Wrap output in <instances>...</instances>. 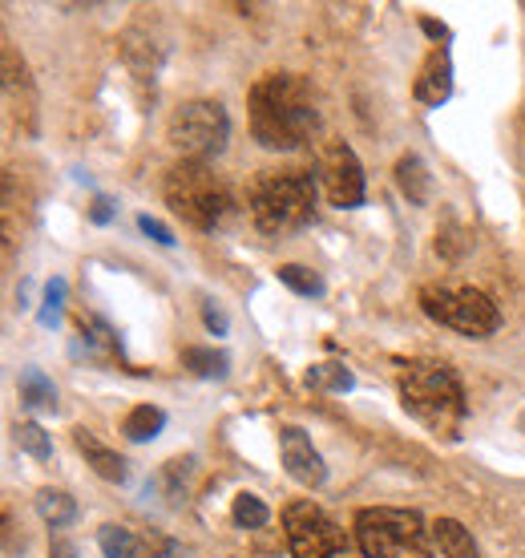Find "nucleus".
Wrapping results in <instances>:
<instances>
[{
	"instance_id": "2f4dec72",
	"label": "nucleus",
	"mask_w": 525,
	"mask_h": 558,
	"mask_svg": "<svg viewBox=\"0 0 525 558\" xmlns=\"http://www.w3.org/2000/svg\"><path fill=\"white\" fill-rule=\"evenodd\" d=\"M49 558H77V546H73L70 538H53V546H49Z\"/></svg>"
},
{
	"instance_id": "b1692460",
	"label": "nucleus",
	"mask_w": 525,
	"mask_h": 558,
	"mask_svg": "<svg viewBox=\"0 0 525 558\" xmlns=\"http://www.w3.org/2000/svg\"><path fill=\"white\" fill-rule=\"evenodd\" d=\"M65 292H70V283H65L61 276H53L49 283H45L41 312H37L41 328H57V324H61V312H65Z\"/></svg>"
},
{
	"instance_id": "aec40b11",
	"label": "nucleus",
	"mask_w": 525,
	"mask_h": 558,
	"mask_svg": "<svg viewBox=\"0 0 525 558\" xmlns=\"http://www.w3.org/2000/svg\"><path fill=\"white\" fill-rule=\"evenodd\" d=\"M97 546H101V555L106 558L142 555V543L134 538V531H125V526H101V531H97Z\"/></svg>"
},
{
	"instance_id": "39448f33",
	"label": "nucleus",
	"mask_w": 525,
	"mask_h": 558,
	"mask_svg": "<svg viewBox=\"0 0 525 558\" xmlns=\"http://www.w3.org/2000/svg\"><path fill=\"white\" fill-rule=\"evenodd\" d=\"M167 203L174 207L182 223L198 227V231H215L222 219L231 215V191L215 179V170L203 162H182L167 174Z\"/></svg>"
},
{
	"instance_id": "dca6fc26",
	"label": "nucleus",
	"mask_w": 525,
	"mask_h": 558,
	"mask_svg": "<svg viewBox=\"0 0 525 558\" xmlns=\"http://www.w3.org/2000/svg\"><path fill=\"white\" fill-rule=\"evenodd\" d=\"M162 429H167V413L158 405H134L122 421V433L130 441H138V446L142 441H154Z\"/></svg>"
},
{
	"instance_id": "a211bd4d",
	"label": "nucleus",
	"mask_w": 525,
	"mask_h": 558,
	"mask_svg": "<svg viewBox=\"0 0 525 558\" xmlns=\"http://www.w3.org/2000/svg\"><path fill=\"white\" fill-rule=\"evenodd\" d=\"M37 514H41L53 531H61V526H70L73 518H77V502H73L65 489H41V494H37Z\"/></svg>"
},
{
	"instance_id": "423d86ee",
	"label": "nucleus",
	"mask_w": 525,
	"mask_h": 558,
	"mask_svg": "<svg viewBox=\"0 0 525 558\" xmlns=\"http://www.w3.org/2000/svg\"><path fill=\"white\" fill-rule=\"evenodd\" d=\"M170 146L182 154V162H203L219 158L231 142V118L219 101H182L167 122Z\"/></svg>"
},
{
	"instance_id": "20e7f679",
	"label": "nucleus",
	"mask_w": 525,
	"mask_h": 558,
	"mask_svg": "<svg viewBox=\"0 0 525 558\" xmlns=\"http://www.w3.org/2000/svg\"><path fill=\"white\" fill-rule=\"evenodd\" d=\"M356 546L368 558H432V534L416 510L368 506L356 514Z\"/></svg>"
},
{
	"instance_id": "a878e982",
	"label": "nucleus",
	"mask_w": 525,
	"mask_h": 558,
	"mask_svg": "<svg viewBox=\"0 0 525 558\" xmlns=\"http://www.w3.org/2000/svg\"><path fill=\"white\" fill-rule=\"evenodd\" d=\"M142 555L146 558H182V546L174 543V538H167V534L150 531L146 538H142Z\"/></svg>"
},
{
	"instance_id": "7ed1b4c3",
	"label": "nucleus",
	"mask_w": 525,
	"mask_h": 558,
	"mask_svg": "<svg viewBox=\"0 0 525 558\" xmlns=\"http://www.w3.org/2000/svg\"><path fill=\"white\" fill-rule=\"evenodd\" d=\"M319 182L312 170H259L247 191L251 219L267 235L300 231L316 215Z\"/></svg>"
},
{
	"instance_id": "6e6552de",
	"label": "nucleus",
	"mask_w": 525,
	"mask_h": 558,
	"mask_svg": "<svg viewBox=\"0 0 525 558\" xmlns=\"http://www.w3.org/2000/svg\"><path fill=\"white\" fill-rule=\"evenodd\" d=\"M283 531L291 558H347V534L316 502H291L283 510Z\"/></svg>"
},
{
	"instance_id": "7c9ffc66",
	"label": "nucleus",
	"mask_w": 525,
	"mask_h": 558,
	"mask_svg": "<svg viewBox=\"0 0 525 558\" xmlns=\"http://www.w3.org/2000/svg\"><path fill=\"white\" fill-rule=\"evenodd\" d=\"M420 28L429 33L432 41H449V37H453V33H449V25H441V21H432V16H425V21H420Z\"/></svg>"
},
{
	"instance_id": "4be33fe9",
	"label": "nucleus",
	"mask_w": 525,
	"mask_h": 558,
	"mask_svg": "<svg viewBox=\"0 0 525 558\" xmlns=\"http://www.w3.org/2000/svg\"><path fill=\"white\" fill-rule=\"evenodd\" d=\"M279 283H288L295 295H307V300H316V295H323V279L312 271V267L304 264H283L279 267Z\"/></svg>"
},
{
	"instance_id": "f03ea898",
	"label": "nucleus",
	"mask_w": 525,
	"mask_h": 558,
	"mask_svg": "<svg viewBox=\"0 0 525 558\" xmlns=\"http://www.w3.org/2000/svg\"><path fill=\"white\" fill-rule=\"evenodd\" d=\"M401 405L432 433L456 437V429L469 417L465 389L449 364L441 361H408L401 368Z\"/></svg>"
},
{
	"instance_id": "bb28decb",
	"label": "nucleus",
	"mask_w": 525,
	"mask_h": 558,
	"mask_svg": "<svg viewBox=\"0 0 525 558\" xmlns=\"http://www.w3.org/2000/svg\"><path fill=\"white\" fill-rule=\"evenodd\" d=\"M138 227H142V235H150L154 243H162V247H174V231H170L162 219H154V215H138Z\"/></svg>"
},
{
	"instance_id": "6ab92c4d",
	"label": "nucleus",
	"mask_w": 525,
	"mask_h": 558,
	"mask_svg": "<svg viewBox=\"0 0 525 558\" xmlns=\"http://www.w3.org/2000/svg\"><path fill=\"white\" fill-rule=\"evenodd\" d=\"M307 385L319 392H352L356 389V377L347 373L344 364L323 361V364H312V368H307Z\"/></svg>"
},
{
	"instance_id": "412c9836",
	"label": "nucleus",
	"mask_w": 525,
	"mask_h": 558,
	"mask_svg": "<svg viewBox=\"0 0 525 558\" xmlns=\"http://www.w3.org/2000/svg\"><path fill=\"white\" fill-rule=\"evenodd\" d=\"M231 518H235V526H243V531H262L271 522V510L255 494H239L235 506H231Z\"/></svg>"
},
{
	"instance_id": "1a4fd4ad",
	"label": "nucleus",
	"mask_w": 525,
	"mask_h": 558,
	"mask_svg": "<svg viewBox=\"0 0 525 558\" xmlns=\"http://www.w3.org/2000/svg\"><path fill=\"white\" fill-rule=\"evenodd\" d=\"M319 186H323V195L332 198L335 207H359L364 203V167H359V158L352 146L344 142H332V146H323L319 154Z\"/></svg>"
},
{
	"instance_id": "ddd939ff",
	"label": "nucleus",
	"mask_w": 525,
	"mask_h": 558,
	"mask_svg": "<svg viewBox=\"0 0 525 558\" xmlns=\"http://www.w3.org/2000/svg\"><path fill=\"white\" fill-rule=\"evenodd\" d=\"M396 186H401V195L408 198L413 207H425V203H429L432 174L420 154H401V158H396Z\"/></svg>"
},
{
	"instance_id": "0eeeda50",
	"label": "nucleus",
	"mask_w": 525,
	"mask_h": 558,
	"mask_svg": "<svg viewBox=\"0 0 525 558\" xmlns=\"http://www.w3.org/2000/svg\"><path fill=\"white\" fill-rule=\"evenodd\" d=\"M420 307L425 316L444 328H453L461 336H473V340H485L501 328V312L498 304L481 292V288H449V283H429L420 288Z\"/></svg>"
},
{
	"instance_id": "9b49d317",
	"label": "nucleus",
	"mask_w": 525,
	"mask_h": 558,
	"mask_svg": "<svg viewBox=\"0 0 525 558\" xmlns=\"http://www.w3.org/2000/svg\"><path fill=\"white\" fill-rule=\"evenodd\" d=\"M413 89H416V101H425V106H444L449 101V94H453V57H449V45H437L425 57Z\"/></svg>"
},
{
	"instance_id": "c85d7f7f",
	"label": "nucleus",
	"mask_w": 525,
	"mask_h": 558,
	"mask_svg": "<svg viewBox=\"0 0 525 558\" xmlns=\"http://www.w3.org/2000/svg\"><path fill=\"white\" fill-rule=\"evenodd\" d=\"M203 324H207V332H215V336H227V328H231L227 312H222L215 300H207V304H203Z\"/></svg>"
},
{
	"instance_id": "9d476101",
	"label": "nucleus",
	"mask_w": 525,
	"mask_h": 558,
	"mask_svg": "<svg viewBox=\"0 0 525 558\" xmlns=\"http://www.w3.org/2000/svg\"><path fill=\"white\" fill-rule=\"evenodd\" d=\"M279 458H283V470H288L300 486L319 489L328 482V465H323L319 449L312 446V437H307L300 425H283V429H279Z\"/></svg>"
},
{
	"instance_id": "cd10ccee",
	"label": "nucleus",
	"mask_w": 525,
	"mask_h": 558,
	"mask_svg": "<svg viewBox=\"0 0 525 558\" xmlns=\"http://www.w3.org/2000/svg\"><path fill=\"white\" fill-rule=\"evenodd\" d=\"M186 474H191V461H182V458L167 461V470H162V482L170 486V494H174V498H179L182 486H186Z\"/></svg>"
},
{
	"instance_id": "5701e85b",
	"label": "nucleus",
	"mask_w": 525,
	"mask_h": 558,
	"mask_svg": "<svg viewBox=\"0 0 525 558\" xmlns=\"http://www.w3.org/2000/svg\"><path fill=\"white\" fill-rule=\"evenodd\" d=\"M13 437H16V446L25 449L28 458H37V461L53 458V441H49V433H45L37 421H21V425L13 429Z\"/></svg>"
},
{
	"instance_id": "f8f14e48",
	"label": "nucleus",
	"mask_w": 525,
	"mask_h": 558,
	"mask_svg": "<svg viewBox=\"0 0 525 558\" xmlns=\"http://www.w3.org/2000/svg\"><path fill=\"white\" fill-rule=\"evenodd\" d=\"M73 446H77V453L85 458V465L94 470L97 477H106V482H125V458L118 453V449H110L106 441H97L89 429H73Z\"/></svg>"
},
{
	"instance_id": "2eb2a0df",
	"label": "nucleus",
	"mask_w": 525,
	"mask_h": 558,
	"mask_svg": "<svg viewBox=\"0 0 525 558\" xmlns=\"http://www.w3.org/2000/svg\"><path fill=\"white\" fill-rule=\"evenodd\" d=\"M432 543L441 546L444 558H481L473 534L465 531L456 518H437V522H432Z\"/></svg>"
},
{
	"instance_id": "4468645a",
	"label": "nucleus",
	"mask_w": 525,
	"mask_h": 558,
	"mask_svg": "<svg viewBox=\"0 0 525 558\" xmlns=\"http://www.w3.org/2000/svg\"><path fill=\"white\" fill-rule=\"evenodd\" d=\"M16 392H21V405L33 409V413H57V389L41 368H21Z\"/></svg>"
},
{
	"instance_id": "f257e3e1",
	"label": "nucleus",
	"mask_w": 525,
	"mask_h": 558,
	"mask_svg": "<svg viewBox=\"0 0 525 558\" xmlns=\"http://www.w3.org/2000/svg\"><path fill=\"white\" fill-rule=\"evenodd\" d=\"M251 134L267 150H295L319 126L316 98L304 77L295 73H267L251 85Z\"/></svg>"
},
{
	"instance_id": "393cba45",
	"label": "nucleus",
	"mask_w": 525,
	"mask_h": 558,
	"mask_svg": "<svg viewBox=\"0 0 525 558\" xmlns=\"http://www.w3.org/2000/svg\"><path fill=\"white\" fill-rule=\"evenodd\" d=\"M77 328H82V340L89 344V349H97V352L118 349V336H113V328H110V324H101L97 316H82V320H77Z\"/></svg>"
},
{
	"instance_id": "c756f323",
	"label": "nucleus",
	"mask_w": 525,
	"mask_h": 558,
	"mask_svg": "<svg viewBox=\"0 0 525 558\" xmlns=\"http://www.w3.org/2000/svg\"><path fill=\"white\" fill-rule=\"evenodd\" d=\"M113 219V203L106 195H94V203H89V223L106 227Z\"/></svg>"
},
{
	"instance_id": "f3484780",
	"label": "nucleus",
	"mask_w": 525,
	"mask_h": 558,
	"mask_svg": "<svg viewBox=\"0 0 525 558\" xmlns=\"http://www.w3.org/2000/svg\"><path fill=\"white\" fill-rule=\"evenodd\" d=\"M182 368L203 380H222L231 373V356L222 349H182Z\"/></svg>"
}]
</instances>
